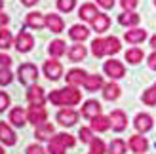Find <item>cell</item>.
Instances as JSON below:
<instances>
[{
  "mask_svg": "<svg viewBox=\"0 0 156 154\" xmlns=\"http://www.w3.org/2000/svg\"><path fill=\"white\" fill-rule=\"evenodd\" d=\"M48 101L57 107H74L82 101V93L76 89V86H67L63 89H53L48 95Z\"/></svg>",
  "mask_w": 156,
  "mask_h": 154,
  "instance_id": "6da1fadb",
  "label": "cell"
},
{
  "mask_svg": "<svg viewBox=\"0 0 156 154\" xmlns=\"http://www.w3.org/2000/svg\"><path fill=\"white\" fill-rule=\"evenodd\" d=\"M17 78H19L21 84H25V86H33V82H36V78H38V68H36V65H33V63H23V65H19V68H17Z\"/></svg>",
  "mask_w": 156,
  "mask_h": 154,
  "instance_id": "7a4b0ae2",
  "label": "cell"
},
{
  "mask_svg": "<svg viewBox=\"0 0 156 154\" xmlns=\"http://www.w3.org/2000/svg\"><path fill=\"white\" fill-rule=\"evenodd\" d=\"M103 71H105L107 76H111L112 80H118V78H124V74H126V67H124L120 61L111 59V61H105Z\"/></svg>",
  "mask_w": 156,
  "mask_h": 154,
  "instance_id": "3957f363",
  "label": "cell"
},
{
  "mask_svg": "<svg viewBox=\"0 0 156 154\" xmlns=\"http://www.w3.org/2000/svg\"><path fill=\"white\" fill-rule=\"evenodd\" d=\"M33 46H34L33 34H29L27 30H21L17 34V38H15V48H17V51L19 53H27V51L33 50Z\"/></svg>",
  "mask_w": 156,
  "mask_h": 154,
  "instance_id": "277c9868",
  "label": "cell"
},
{
  "mask_svg": "<svg viewBox=\"0 0 156 154\" xmlns=\"http://www.w3.org/2000/svg\"><path fill=\"white\" fill-rule=\"evenodd\" d=\"M27 99L33 107H44L46 103V95H44V89L40 86H29L27 89Z\"/></svg>",
  "mask_w": 156,
  "mask_h": 154,
  "instance_id": "5b68a950",
  "label": "cell"
},
{
  "mask_svg": "<svg viewBox=\"0 0 156 154\" xmlns=\"http://www.w3.org/2000/svg\"><path fill=\"white\" fill-rule=\"evenodd\" d=\"M108 118H111V128L114 131H124L128 128V116L124 110H112Z\"/></svg>",
  "mask_w": 156,
  "mask_h": 154,
  "instance_id": "8992f818",
  "label": "cell"
},
{
  "mask_svg": "<svg viewBox=\"0 0 156 154\" xmlns=\"http://www.w3.org/2000/svg\"><path fill=\"white\" fill-rule=\"evenodd\" d=\"M44 74L48 76L50 80H59L61 74H63V67H61L59 61L50 59V61H46V63H44Z\"/></svg>",
  "mask_w": 156,
  "mask_h": 154,
  "instance_id": "52a82bcc",
  "label": "cell"
},
{
  "mask_svg": "<svg viewBox=\"0 0 156 154\" xmlns=\"http://www.w3.org/2000/svg\"><path fill=\"white\" fill-rule=\"evenodd\" d=\"M133 126L139 133H147V131H151L152 129V116L151 114H147V112H139L135 120H133Z\"/></svg>",
  "mask_w": 156,
  "mask_h": 154,
  "instance_id": "ba28073f",
  "label": "cell"
},
{
  "mask_svg": "<svg viewBox=\"0 0 156 154\" xmlns=\"http://www.w3.org/2000/svg\"><path fill=\"white\" fill-rule=\"evenodd\" d=\"M27 118H29V122H33L34 126H40L46 122V118H48V112H46L44 107H33L30 105V109L27 110Z\"/></svg>",
  "mask_w": 156,
  "mask_h": 154,
  "instance_id": "9c48e42d",
  "label": "cell"
},
{
  "mask_svg": "<svg viewBox=\"0 0 156 154\" xmlns=\"http://www.w3.org/2000/svg\"><path fill=\"white\" fill-rule=\"evenodd\" d=\"M76 120H78V112L73 110V109H63V110L57 112V122H59L61 126L71 128V126L76 124Z\"/></svg>",
  "mask_w": 156,
  "mask_h": 154,
  "instance_id": "30bf717a",
  "label": "cell"
},
{
  "mask_svg": "<svg viewBox=\"0 0 156 154\" xmlns=\"http://www.w3.org/2000/svg\"><path fill=\"white\" fill-rule=\"evenodd\" d=\"M147 38V30L145 29H137V27H133V29H129V30H126L124 33V40H126L128 44H141L143 40Z\"/></svg>",
  "mask_w": 156,
  "mask_h": 154,
  "instance_id": "8fae6325",
  "label": "cell"
},
{
  "mask_svg": "<svg viewBox=\"0 0 156 154\" xmlns=\"http://www.w3.org/2000/svg\"><path fill=\"white\" fill-rule=\"evenodd\" d=\"M101 103L99 101H95V99H90V101H86L84 103V107H82V116L84 118H95V116H99L101 114Z\"/></svg>",
  "mask_w": 156,
  "mask_h": 154,
  "instance_id": "7c38bea8",
  "label": "cell"
},
{
  "mask_svg": "<svg viewBox=\"0 0 156 154\" xmlns=\"http://www.w3.org/2000/svg\"><path fill=\"white\" fill-rule=\"evenodd\" d=\"M129 149L133 150L135 154H143V152H147V149H149V141L145 139V137L141 135V133H137V135H131L129 137Z\"/></svg>",
  "mask_w": 156,
  "mask_h": 154,
  "instance_id": "4fadbf2b",
  "label": "cell"
},
{
  "mask_svg": "<svg viewBox=\"0 0 156 154\" xmlns=\"http://www.w3.org/2000/svg\"><path fill=\"white\" fill-rule=\"evenodd\" d=\"M53 133H55V129H53V126L48 124V122L36 126V129H34V137H36L38 141H51L53 139Z\"/></svg>",
  "mask_w": 156,
  "mask_h": 154,
  "instance_id": "5bb4252c",
  "label": "cell"
},
{
  "mask_svg": "<svg viewBox=\"0 0 156 154\" xmlns=\"http://www.w3.org/2000/svg\"><path fill=\"white\" fill-rule=\"evenodd\" d=\"M46 27H48L51 33H63L65 21L61 19V15H57V13H50V15H46Z\"/></svg>",
  "mask_w": 156,
  "mask_h": 154,
  "instance_id": "9a60e30c",
  "label": "cell"
},
{
  "mask_svg": "<svg viewBox=\"0 0 156 154\" xmlns=\"http://www.w3.org/2000/svg\"><path fill=\"white\" fill-rule=\"evenodd\" d=\"M139 21H141V17H139V13H135V12H122L118 15V23L124 27H129V29L137 27Z\"/></svg>",
  "mask_w": 156,
  "mask_h": 154,
  "instance_id": "2e32d148",
  "label": "cell"
},
{
  "mask_svg": "<svg viewBox=\"0 0 156 154\" xmlns=\"http://www.w3.org/2000/svg\"><path fill=\"white\" fill-rule=\"evenodd\" d=\"M0 141H2L6 147H13L15 145V133L6 122H0Z\"/></svg>",
  "mask_w": 156,
  "mask_h": 154,
  "instance_id": "e0dca14e",
  "label": "cell"
},
{
  "mask_svg": "<svg viewBox=\"0 0 156 154\" xmlns=\"http://www.w3.org/2000/svg\"><path fill=\"white\" fill-rule=\"evenodd\" d=\"M86 74L82 68H71L67 72V84L69 86H84V80H86Z\"/></svg>",
  "mask_w": 156,
  "mask_h": 154,
  "instance_id": "ac0fdd59",
  "label": "cell"
},
{
  "mask_svg": "<svg viewBox=\"0 0 156 154\" xmlns=\"http://www.w3.org/2000/svg\"><path fill=\"white\" fill-rule=\"evenodd\" d=\"M25 23H27V27L38 30V29H44L46 27V17H44L42 13H38V12H30V13H27Z\"/></svg>",
  "mask_w": 156,
  "mask_h": 154,
  "instance_id": "d6986e66",
  "label": "cell"
},
{
  "mask_svg": "<svg viewBox=\"0 0 156 154\" xmlns=\"http://www.w3.org/2000/svg\"><path fill=\"white\" fill-rule=\"evenodd\" d=\"M97 8L95 6H93L91 2H88V4H82L80 6V10H78V17H80V19H84V21H93V19H95L97 17Z\"/></svg>",
  "mask_w": 156,
  "mask_h": 154,
  "instance_id": "ffe728a7",
  "label": "cell"
},
{
  "mask_svg": "<svg viewBox=\"0 0 156 154\" xmlns=\"http://www.w3.org/2000/svg\"><path fill=\"white\" fill-rule=\"evenodd\" d=\"M103 86H105L103 76H99V74H88V76H86V80H84V88L88 89V91H97Z\"/></svg>",
  "mask_w": 156,
  "mask_h": 154,
  "instance_id": "44dd1931",
  "label": "cell"
},
{
  "mask_svg": "<svg viewBox=\"0 0 156 154\" xmlns=\"http://www.w3.org/2000/svg\"><path fill=\"white\" fill-rule=\"evenodd\" d=\"M10 122L13 126H17V128H23L27 124V112L21 109V107H15V109L10 110Z\"/></svg>",
  "mask_w": 156,
  "mask_h": 154,
  "instance_id": "7402d4cb",
  "label": "cell"
},
{
  "mask_svg": "<svg viewBox=\"0 0 156 154\" xmlns=\"http://www.w3.org/2000/svg\"><path fill=\"white\" fill-rule=\"evenodd\" d=\"M69 36H71L74 42H84L86 38L90 36V29L84 27V25H73L71 30H69Z\"/></svg>",
  "mask_w": 156,
  "mask_h": 154,
  "instance_id": "603a6c76",
  "label": "cell"
},
{
  "mask_svg": "<svg viewBox=\"0 0 156 154\" xmlns=\"http://www.w3.org/2000/svg\"><path fill=\"white\" fill-rule=\"evenodd\" d=\"M108 128H111V118H108V116H103V114H99V116L91 118V129H93V131L103 133V131H107Z\"/></svg>",
  "mask_w": 156,
  "mask_h": 154,
  "instance_id": "cb8c5ba5",
  "label": "cell"
},
{
  "mask_svg": "<svg viewBox=\"0 0 156 154\" xmlns=\"http://www.w3.org/2000/svg\"><path fill=\"white\" fill-rule=\"evenodd\" d=\"M108 25H111V19L107 13H97V17L91 21V27L95 33H105V30H108Z\"/></svg>",
  "mask_w": 156,
  "mask_h": 154,
  "instance_id": "d4e9b609",
  "label": "cell"
},
{
  "mask_svg": "<svg viewBox=\"0 0 156 154\" xmlns=\"http://www.w3.org/2000/svg\"><path fill=\"white\" fill-rule=\"evenodd\" d=\"M120 86L118 84H114V82H108L103 86V97L107 99V101H114V99H118L120 97Z\"/></svg>",
  "mask_w": 156,
  "mask_h": 154,
  "instance_id": "484cf974",
  "label": "cell"
},
{
  "mask_svg": "<svg viewBox=\"0 0 156 154\" xmlns=\"http://www.w3.org/2000/svg\"><path fill=\"white\" fill-rule=\"evenodd\" d=\"M91 53L95 57H105L107 55V38H95L91 42Z\"/></svg>",
  "mask_w": 156,
  "mask_h": 154,
  "instance_id": "4316f807",
  "label": "cell"
},
{
  "mask_svg": "<svg viewBox=\"0 0 156 154\" xmlns=\"http://www.w3.org/2000/svg\"><path fill=\"white\" fill-rule=\"evenodd\" d=\"M67 53H69V59L74 61V63H78V61H82L86 57V53H88V51H86V48H84L82 44H74V46H71V50H69Z\"/></svg>",
  "mask_w": 156,
  "mask_h": 154,
  "instance_id": "83f0119b",
  "label": "cell"
},
{
  "mask_svg": "<svg viewBox=\"0 0 156 154\" xmlns=\"http://www.w3.org/2000/svg\"><path fill=\"white\" fill-rule=\"evenodd\" d=\"M143 57H145V53H143V50H139V48H129L126 51V61L131 63V65H137L139 61H143Z\"/></svg>",
  "mask_w": 156,
  "mask_h": 154,
  "instance_id": "f1b7e54d",
  "label": "cell"
},
{
  "mask_svg": "<svg viewBox=\"0 0 156 154\" xmlns=\"http://www.w3.org/2000/svg\"><path fill=\"white\" fill-rule=\"evenodd\" d=\"M48 51H50V55H51V57H61V55H63V53L67 51L65 42H63V40H53V42L50 44Z\"/></svg>",
  "mask_w": 156,
  "mask_h": 154,
  "instance_id": "f546056e",
  "label": "cell"
},
{
  "mask_svg": "<svg viewBox=\"0 0 156 154\" xmlns=\"http://www.w3.org/2000/svg\"><path fill=\"white\" fill-rule=\"evenodd\" d=\"M126 149H128L126 141H122V139H112L111 145H108V154H126Z\"/></svg>",
  "mask_w": 156,
  "mask_h": 154,
  "instance_id": "4dcf8cb0",
  "label": "cell"
},
{
  "mask_svg": "<svg viewBox=\"0 0 156 154\" xmlns=\"http://www.w3.org/2000/svg\"><path fill=\"white\" fill-rule=\"evenodd\" d=\"M122 50L120 46V40L116 36H108L107 38V55H114V53H118Z\"/></svg>",
  "mask_w": 156,
  "mask_h": 154,
  "instance_id": "1f68e13d",
  "label": "cell"
},
{
  "mask_svg": "<svg viewBox=\"0 0 156 154\" xmlns=\"http://www.w3.org/2000/svg\"><path fill=\"white\" fill-rule=\"evenodd\" d=\"M65 149L67 147L57 139V137H53V139L50 141V145H48V152L50 154H65Z\"/></svg>",
  "mask_w": 156,
  "mask_h": 154,
  "instance_id": "d6a6232c",
  "label": "cell"
},
{
  "mask_svg": "<svg viewBox=\"0 0 156 154\" xmlns=\"http://www.w3.org/2000/svg\"><path fill=\"white\" fill-rule=\"evenodd\" d=\"M13 38H12V33L8 29H2L0 30V50H8L12 46Z\"/></svg>",
  "mask_w": 156,
  "mask_h": 154,
  "instance_id": "836d02e7",
  "label": "cell"
},
{
  "mask_svg": "<svg viewBox=\"0 0 156 154\" xmlns=\"http://www.w3.org/2000/svg\"><path fill=\"white\" fill-rule=\"evenodd\" d=\"M141 99H143V103H145V105L154 107V105H156V88L152 86V88H149V89H145Z\"/></svg>",
  "mask_w": 156,
  "mask_h": 154,
  "instance_id": "e575fe53",
  "label": "cell"
},
{
  "mask_svg": "<svg viewBox=\"0 0 156 154\" xmlns=\"http://www.w3.org/2000/svg\"><path fill=\"white\" fill-rule=\"evenodd\" d=\"M90 152H93V154H105L107 152V147H105V143L101 141V139H93L91 143H90Z\"/></svg>",
  "mask_w": 156,
  "mask_h": 154,
  "instance_id": "d590c367",
  "label": "cell"
},
{
  "mask_svg": "<svg viewBox=\"0 0 156 154\" xmlns=\"http://www.w3.org/2000/svg\"><path fill=\"white\" fill-rule=\"evenodd\" d=\"M74 6H76V0H57V8L61 12H65V13L73 12Z\"/></svg>",
  "mask_w": 156,
  "mask_h": 154,
  "instance_id": "8d00e7d4",
  "label": "cell"
},
{
  "mask_svg": "<svg viewBox=\"0 0 156 154\" xmlns=\"http://www.w3.org/2000/svg\"><path fill=\"white\" fill-rule=\"evenodd\" d=\"M13 80V74L10 72V68H2L0 71V86H8V84H12Z\"/></svg>",
  "mask_w": 156,
  "mask_h": 154,
  "instance_id": "74e56055",
  "label": "cell"
},
{
  "mask_svg": "<svg viewBox=\"0 0 156 154\" xmlns=\"http://www.w3.org/2000/svg\"><path fill=\"white\" fill-rule=\"evenodd\" d=\"M55 137L65 145V147H74V143H76V139H74L73 135H69V133H57Z\"/></svg>",
  "mask_w": 156,
  "mask_h": 154,
  "instance_id": "f35d334b",
  "label": "cell"
},
{
  "mask_svg": "<svg viewBox=\"0 0 156 154\" xmlns=\"http://www.w3.org/2000/svg\"><path fill=\"white\" fill-rule=\"evenodd\" d=\"M93 129L91 128H80V131H78V135H80V139L84 143H91L93 141V135H91Z\"/></svg>",
  "mask_w": 156,
  "mask_h": 154,
  "instance_id": "ab89813d",
  "label": "cell"
},
{
  "mask_svg": "<svg viewBox=\"0 0 156 154\" xmlns=\"http://www.w3.org/2000/svg\"><path fill=\"white\" fill-rule=\"evenodd\" d=\"M120 4L124 8V12H133L139 2H137V0H120Z\"/></svg>",
  "mask_w": 156,
  "mask_h": 154,
  "instance_id": "60d3db41",
  "label": "cell"
},
{
  "mask_svg": "<svg viewBox=\"0 0 156 154\" xmlns=\"http://www.w3.org/2000/svg\"><path fill=\"white\" fill-rule=\"evenodd\" d=\"M8 107H10V95L6 91H0V112L6 110Z\"/></svg>",
  "mask_w": 156,
  "mask_h": 154,
  "instance_id": "b9f144b4",
  "label": "cell"
},
{
  "mask_svg": "<svg viewBox=\"0 0 156 154\" xmlns=\"http://www.w3.org/2000/svg\"><path fill=\"white\" fill-rule=\"evenodd\" d=\"M10 65H12V57L6 55V53H0V71L2 68H10Z\"/></svg>",
  "mask_w": 156,
  "mask_h": 154,
  "instance_id": "7bdbcfd3",
  "label": "cell"
},
{
  "mask_svg": "<svg viewBox=\"0 0 156 154\" xmlns=\"http://www.w3.org/2000/svg\"><path fill=\"white\" fill-rule=\"evenodd\" d=\"M27 154H46L44 149L40 147V145H30V147L27 149Z\"/></svg>",
  "mask_w": 156,
  "mask_h": 154,
  "instance_id": "ee69618b",
  "label": "cell"
},
{
  "mask_svg": "<svg viewBox=\"0 0 156 154\" xmlns=\"http://www.w3.org/2000/svg\"><path fill=\"white\" fill-rule=\"evenodd\" d=\"M97 4L105 10H111V8H114V0H97Z\"/></svg>",
  "mask_w": 156,
  "mask_h": 154,
  "instance_id": "f6af8a7d",
  "label": "cell"
},
{
  "mask_svg": "<svg viewBox=\"0 0 156 154\" xmlns=\"http://www.w3.org/2000/svg\"><path fill=\"white\" fill-rule=\"evenodd\" d=\"M149 67L152 68V71H156V51H152L149 55Z\"/></svg>",
  "mask_w": 156,
  "mask_h": 154,
  "instance_id": "bcb514c9",
  "label": "cell"
},
{
  "mask_svg": "<svg viewBox=\"0 0 156 154\" xmlns=\"http://www.w3.org/2000/svg\"><path fill=\"white\" fill-rule=\"evenodd\" d=\"M6 23H8V15H6V13H2V12H0V27H4Z\"/></svg>",
  "mask_w": 156,
  "mask_h": 154,
  "instance_id": "7dc6e473",
  "label": "cell"
},
{
  "mask_svg": "<svg viewBox=\"0 0 156 154\" xmlns=\"http://www.w3.org/2000/svg\"><path fill=\"white\" fill-rule=\"evenodd\" d=\"M21 2L25 4V6H34V4L38 2V0H21Z\"/></svg>",
  "mask_w": 156,
  "mask_h": 154,
  "instance_id": "c3c4849f",
  "label": "cell"
},
{
  "mask_svg": "<svg viewBox=\"0 0 156 154\" xmlns=\"http://www.w3.org/2000/svg\"><path fill=\"white\" fill-rule=\"evenodd\" d=\"M151 46H152V50L156 51V34H154V36L151 38Z\"/></svg>",
  "mask_w": 156,
  "mask_h": 154,
  "instance_id": "681fc988",
  "label": "cell"
},
{
  "mask_svg": "<svg viewBox=\"0 0 156 154\" xmlns=\"http://www.w3.org/2000/svg\"><path fill=\"white\" fill-rule=\"evenodd\" d=\"M2 6H4V0H0V10H2Z\"/></svg>",
  "mask_w": 156,
  "mask_h": 154,
  "instance_id": "f907efd6",
  "label": "cell"
},
{
  "mask_svg": "<svg viewBox=\"0 0 156 154\" xmlns=\"http://www.w3.org/2000/svg\"><path fill=\"white\" fill-rule=\"evenodd\" d=\"M0 154H4V149H2V147H0Z\"/></svg>",
  "mask_w": 156,
  "mask_h": 154,
  "instance_id": "816d5d0a",
  "label": "cell"
},
{
  "mask_svg": "<svg viewBox=\"0 0 156 154\" xmlns=\"http://www.w3.org/2000/svg\"><path fill=\"white\" fill-rule=\"evenodd\" d=\"M154 6H156V0H154Z\"/></svg>",
  "mask_w": 156,
  "mask_h": 154,
  "instance_id": "f5cc1de1",
  "label": "cell"
},
{
  "mask_svg": "<svg viewBox=\"0 0 156 154\" xmlns=\"http://www.w3.org/2000/svg\"><path fill=\"white\" fill-rule=\"evenodd\" d=\"M88 154H93V152H88Z\"/></svg>",
  "mask_w": 156,
  "mask_h": 154,
  "instance_id": "db71d44e",
  "label": "cell"
},
{
  "mask_svg": "<svg viewBox=\"0 0 156 154\" xmlns=\"http://www.w3.org/2000/svg\"><path fill=\"white\" fill-rule=\"evenodd\" d=\"M154 88H156V84H154Z\"/></svg>",
  "mask_w": 156,
  "mask_h": 154,
  "instance_id": "11a10c76",
  "label": "cell"
}]
</instances>
